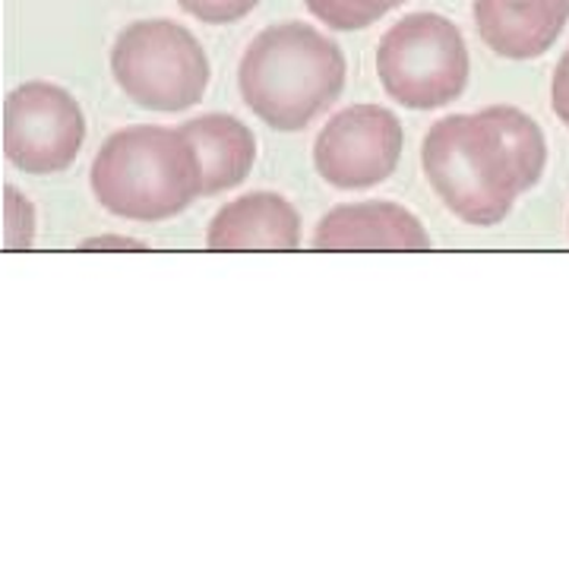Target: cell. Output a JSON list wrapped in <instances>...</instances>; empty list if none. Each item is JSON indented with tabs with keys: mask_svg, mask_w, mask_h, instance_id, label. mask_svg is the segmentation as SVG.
I'll return each instance as SVG.
<instances>
[{
	"mask_svg": "<svg viewBox=\"0 0 569 569\" xmlns=\"http://www.w3.org/2000/svg\"><path fill=\"white\" fill-rule=\"evenodd\" d=\"M178 7L206 26H231L250 17L260 7V0H178Z\"/></svg>",
	"mask_w": 569,
	"mask_h": 569,
	"instance_id": "5bb4252c",
	"label": "cell"
},
{
	"mask_svg": "<svg viewBox=\"0 0 569 569\" xmlns=\"http://www.w3.org/2000/svg\"><path fill=\"white\" fill-rule=\"evenodd\" d=\"M406 146L399 118L380 104H351L320 130L313 164L329 187L370 190L392 178Z\"/></svg>",
	"mask_w": 569,
	"mask_h": 569,
	"instance_id": "52a82bcc",
	"label": "cell"
},
{
	"mask_svg": "<svg viewBox=\"0 0 569 569\" xmlns=\"http://www.w3.org/2000/svg\"><path fill=\"white\" fill-rule=\"evenodd\" d=\"M550 108L569 127V48L563 51V58L557 61L553 80H550Z\"/></svg>",
	"mask_w": 569,
	"mask_h": 569,
	"instance_id": "9a60e30c",
	"label": "cell"
},
{
	"mask_svg": "<svg viewBox=\"0 0 569 569\" xmlns=\"http://www.w3.org/2000/svg\"><path fill=\"white\" fill-rule=\"evenodd\" d=\"M317 250H430L421 219L399 203L365 200L329 209L317 231Z\"/></svg>",
	"mask_w": 569,
	"mask_h": 569,
	"instance_id": "9c48e42d",
	"label": "cell"
},
{
	"mask_svg": "<svg viewBox=\"0 0 569 569\" xmlns=\"http://www.w3.org/2000/svg\"><path fill=\"white\" fill-rule=\"evenodd\" d=\"M111 73L133 104L178 114L209 89L212 63L200 39L174 20H137L111 48Z\"/></svg>",
	"mask_w": 569,
	"mask_h": 569,
	"instance_id": "277c9868",
	"label": "cell"
},
{
	"mask_svg": "<svg viewBox=\"0 0 569 569\" xmlns=\"http://www.w3.org/2000/svg\"><path fill=\"white\" fill-rule=\"evenodd\" d=\"M86 250H142L140 241L133 238H96V241H86Z\"/></svg>",
	"mask_w": 569,
	"mask_h": 569,
	"instance_id": "2e32d148",
	"label": "cell"
},
{
	"mask_svg": "<svg viewBox=\"0 0 569 569\" xmlns=\"http://www.w3.org/2000/svg\"><path fill=\"white\" fill-rule=\"evenodd\" d=\"M92 193L118 219L168 222L200 197L197 171L178 130L127 127L92 162Z\"/></svg>",
	"mask_w": 569,
	"mask_h": 569,
	"instance_id": "3957f363",
	"label": "cell"
},
{
	"mask_svg": "<svg viewBox=\"0 0 569 569\" xmlns=\"http://www.w3.org/2000/svg\"><path fill=\"white\" fill-rule=\"evenodd\" d=\"M313 20L336 32H361L387 13L399 10L406 0H305Z\"/></svg>",
	"mask_w": 569,
	"mask_h": 569,
	"instance_id": "7c38bea8",
	"label": "cell"
},
{
	"mask_svg": "<svg viewBox=\"0 0 569 569\" xmlns=\"http://www.w3.org/2000/svg\"><path fill=\"white\" fill-rule=\"evenodd\" d=\"M36 238V212L20 190H7L3 197V247L7 250H29Z\"/></svg>",
	"mask_w": 569,
	"mask_h": 569,
	"instance_id": "4fadbf2b",
	"label": "cell"
},
{
	"mask_svg": "<svg viewBox=\"0 0 569 569\" xmlns=\"http://www.w3.org/2000/svg\"><path fill=\"white\" fill-rule=\"evenodd\" d=\"M427 183L452 216L468 224H497L522 193L541 181L548 140L526 111L493 104L430 127L421 146Z\"/></svg>",
	"mask_w": 569,
	"mask_h": 569,
	"instance_id": "6da1fadb",
	"label": "cell"
},
{
	"mask_svg": "<svg viewBox=\"0 0 569 569\" xmlns=\"http://www.w3.org/2000/svg\"><path fill=\"white\" fill-rule=\"evenodd\" d=\"M475 29L493 54L535 61L548 54L569 22V0H475Z\"/></svg>",
	"mask_w": 569,
	"mask_h": 569,
	"instance_id": "ba28073f",
	"label": "cell"
},
{
	"mask_svg": "<svg viewBox=\"0 0 569 569\" xmlns=\"http://www.w3.org/2000/svg\"><path fill=\"white\" fill-rule=\"evenodd\" d=\"M468 44L456 22L440 13H411L377 48V77L392 102L433 111L456 102L468 86Z\"/></svg>",
	"mask_w": 569,
	"mask_h": 569,
	"instance_id": "5b68a950",
	"label": "cell"
},
{
	"mask_svg": "<svg viewBox=\"0 0 569 569\" xmlns=\"http://www.w3.org/2000/svg\"><path fill=\"white\" fill-rule=\"evenodd\" d=\"M209 250H298L301 216L282 193H244L224 203L206 231Z\"/></svg>",
	"mask_w": 569,
	"mask_h": 569,
	"instance_id": "8fae6325",
	"label": "cell"
},
{
	"mask_svg": "<svg viewBox=\"0 0 569 569\" xmlns=\"http://www.w3.org/2000/svg\"><path fill=\"white\" fill-rule=\"evenodd\" d=\"M197 171L200 197H216L247 181L257 162V137L231 114H203L178 130Z\"/></svg>",
	"mask_w": 569,
	"mask_h": 569,
	"instance_id": "30bf717a",
	"label": "cell"
},
{
	"mask_svg": "<svg viewBox=\"0 0 569 569\" xmlns=\"http://www.w3.org/2000/svg\"><path fill=\"white\" fill-rule=\"evenodd\" d=\"M86 118L54 82H26L3 104V152L26 174H58L80 156Z\"/></svg>",
	"mask_w": 569,
	"mask_h": 569,
	"instance_id": "8992f818",
	"label": "cell"
},
{
	"mask_svg": "<svg viewBox=\"0 0 569 569\" xmlns=\"http://www.w3.org/2000/svg\"><path fill=\"white\" fill-rule=\"evenodd\" d=\"M346 77V54L326 32L310 22H279L247 44L238 89L266 127L295 133L342 96Z\"/></svg>",
	"mask_w": 569,
	"mask_h": 569,
	"instance_id": "7a4b0ae2",
	"label": "cell"
}]
</instances>
